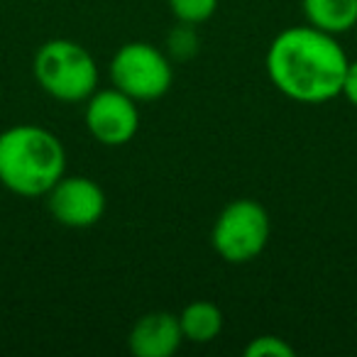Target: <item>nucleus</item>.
Instances as JSON below:
<instances>
[{
	"label": "nucleus",
	"instance_id": "nucleus-1",
	"mask_svg": "<svg viewBox=\"0 0 357 357\" xmlns=\"http://www.w3.org/2000/svg\"><path fill=\"white\" fill-rule=\"evenodd\" d=\"M345 50L335 35L311 25L279 32L267 50V76L279 93L296 103L318 105L340 96L347 71Z\"/></svg>",
	"mask_w": 357,
	"mask_h": 357
},
{
	"label": "nucleus",
	"instance_id": "nucleus-2",
	"mask_svg": "<svg viewBox=\"0 0 357 357\" xmlns=\"http://www.w3.org/2000/svg\"><path fill=\"white\" fill-rule=\"evenodd\" d=\"M66 174V149L52 130L13 125L0 132V184L25 199H40Z\"/></svg>",
	"mask_w": 357,
	"mask_h": 357
},
{
	"label": "nucleus",
	"instance_id": "nucleus-3",
	"mask_svg": "<svg viewBox=\"0 0 357 357\" xmlns=\"http://www.w3.org/2000/svg\"><path fill=\"white\" fill-rule=\"evenodd\" d=\"M32 71L45 93L61 103H81L98 89V64L74 40H50L37 50Z\"/></svg>",
	"mask_w": 357,
	"mask_h": 357
},
{
	"label": "nucleus",
	"instance_id": "nucleus-4",
	"mask_svg": "<svg viewBox=\"0 0 357 357\" xmlns=\"http://www.w3.org/2000/svg\"><path fill=\"white\" fill-rule=\"evenodd\" d=\"M272 235L269 213L259 201H230L218 213L211 233L213 250L230 264H245L264 252Z\"/></svg>",
	"mask_w": 357,
	"mask_h": 357
},
{
	"label": "nucleus",
	"instance_id": "nucleus-5",
	"mask_svg": "<svg viewBox=\"0 0 357 357\" xmlns=\"http://www.w3.org/2000/svg\"><path fill=\"white\" fill-rule=\"evenodd\" d=\"M110 81L137 103L157 100L172 89L174 69L164 52L149 42H128L110 59Z\"/></svg>",
	"mask_w": 357,
	"mask_h": 357
},
{
	"label": "nucleus",
	"instance_id": "nucleus-6",
	"mask_svg": "<svg viewBox=\"0 0 357 357\" xmlns=\"http://www.w3.org/2000/svg\"><path fill=\"white\" fill-rule=\"evenodd\" d=\"M86 128L105 147H123L139 130L137 100L123 91L96 89L86 98Z\"/></svg>",
	"mask_w": 357,
	"mask_h": 357
},
{
	"label": "nucleus",
	"instance_id": "nucleus-7",
	"mask_svg": "<svg viewBox=\"0 0 357 357\" xmlns=\"http://www.w3.org/2000/svg\"><path fill=\"white\" fill-rule=\"evenodd\" d=\"M47 208L66 228H91L105 213V194L89 176H61L47 194Z\"/></svg>",
	"mask_w": 357,
	"mask_h": 357
},
{
	"label": "nucleus",
	"instance_id": "nucleus-8",
	"mask_svg": "<svg viewBox=\"0 0 357 357\" xmlns=\"http://www.w3.org/2000/svg\"><path fill=\"white\" fill-rule=\"evenodd\" d=\"M184 342L178 316L169 311H152L132 326L128 335L130 352L135 357H172Z\"/></svg>",
	"mask_w": 357,
	"mask_h": 357
},
{
	"label": "nucleus",
	"instance_id": "nucleus-9",
	"mask_svg": "<svg viewBox=\"0 0 357 357\" xmlns=\"http://www.w3.org/2000/svg\"><path fill=\"white\" fill-rule=\"evenodd\" d=\"M303 17L328 35H345L357 25V0H301Z\"/></svg>",
	"mask_w": 357,
	"mask_h": 357
},
{
	"label": "nucleus",
	"instance_id": "nucleus-10",
	"mask_svg": "<svg viewBox=\"0 0 357 357\" xmlns=\"http://www.w3.org/2000/svg\"><path fill=\"white\" fill-rule=\"evenodd\" d=\"M184 340L206 345L213 342L223 331V311L213 301H191L184 311L178 313Z\"/></svg>",
	"mask_w": 357,
	"mask_h": 357
},
{
	"label": "nucleus",
	"instance_id": "nucleus-11",
	"mask_svg": "<svg viewBox=\"0 0 357 357\" xmlns=\"http://www.w3.org/2000/svg\"><path fill=\"white\" fill-rule=\"evenodd\" d=\"M194 27L196 25H186V22H181V25H176L172 32H169L167 50H169V56H172L174 61H189L199 54L201 45H199V35H196Z\"/></svg>",
	"mask_w": 357,
	"mask_h": 357
},
{
	"label": "nucleus",
	"instance_id": "nucleus-12",
	"mask_svg": "<svg viewBox=\"0 0 357 357\" xmlns=\"http://www.w3.org/2000/svg\"><path fill=\"white\" fill-rule=\"evenodd\" d=\"M169 10L178 22L201 25V22L211 20L213 13L218 10V0H169Z\"/></svg>",
	"mask_w": 357,
	"mask_h": 357
},
{
	"label": "nucleus",
	"instance_id": "nucleus-13",
	"mask_svg": "<svg viewBox=\"0 0 357 357\" xmlns=\"http://www.w3.org/2000/svg\"><path fill=\"white\" fill-rule=\"evenodd\" d=\"M245 357H294V347L284 337L259 335L248 342Z\"/></svg>",
	"mask_w": 357,
	"mask_h": 357
},
{
	"label": "nucleus",
	"instance_id": "nucleus-14",
	"mask_svg": "<svg viewBox=\"0 0 357 357\" xmlns=\"http://www.w3.org/2000/svg\"><path fill=\"white\" fill-rule=\"evenodd\" d=\"M340 96H345L352 105L357 108V59L347 64V71H345V81H342V91Z\"/></svg>",
	"mask_w": 357,
	"mask_h": 357
}]
</instances>
